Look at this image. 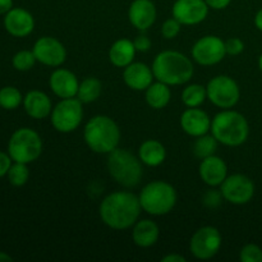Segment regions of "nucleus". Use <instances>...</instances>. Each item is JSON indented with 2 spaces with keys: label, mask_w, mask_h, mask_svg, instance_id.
<instances>
[{
  "label": "nucleus",
  "mask_w": 262,
  "mask_h": 262,
  "mask_svg": "<svg viewBox=\"0 0 262 262\" xmlns=\"http://www.w3.org/2000/svg\"><path fill=\"white\" fill-rule=\"evenodd\" d=\"M140 199L125 191L110 193L100 205V216L105 225L115 230L128 229L137 223L141 214Z\"/></svg>",
  "instance_id": "nucleus-1"
},
{
  "label": "nucleus",
  "mask_w": 262,
  "mask_h": 262,
  "mask_svg": "<svg viewBox=\"0 0 262 262\" xmlns=\"http://www.w3.org/2000/svg\"><path fill=\"white\" fill-rule=\"evenodd\" d=\"M152 73L158 81L177 86L188 82L193 76V64L179 51L166 50L154 59Z\"/></svg>",
  "instance_id": "nucleus-2"
},
{
  "label": "nucleus",
  "mask_w": 262,
  "mask_h": 262,
  "mask_svg": "<svg viewBox=\"0 0 262 262\" xmlns=\"http://www.w3.org/2000/svg\"><path fill=\"white\" fill-rule=\"evenodd\" d=\"M84 141L94 152L110 154L119 145L120 130L117 123L106 115H96L87 122Z\"/></svg>",
  "instance_id": "nucleus-3"
},
{
  "label": "nucleus",
  "mask_w": 262,
  "mask_h": 262,
  "mask_svg": "<svg viewBox=\"0 0 262 262\" xmlns=\"http://www.w3.org/2000/svg\"><path fill=\"white\" fill-rule=\"evenodd\" d=\"M212 136L225 146H239L246 142L250 133L247 119L241 113L224 110L211 120Z\"/></svg>",
  "instance_id": "nucleus-4"
},
{
  "label": "nucleus",
  "mask_w": 262,
  "mask_h": 262,
  "mask_svg": "<svg viewBox=\"0 0 262 262\" xmlns=\"http://www.w3.org/2000/svg\"><path fill=\"white\" fill-rule=\"evenodd\" d=\"M107 170L120 186L132 188L141 182L142 165L140 159L125 148H115L107 158Z\"/></svg>",
  "instance_id": "nucleus-5"
},
{
  "label": "nucleus",
  "mask_w": 262,
  "mask_h": 262,
  "mask_svg": "<svg viewBox=\"0 0 262 262\" xmlns=\"http://www.w3.org/2000/svg\"><path fill=\"white\" fill-rule=\"evenodd\" d=\"M138 199L142 210L155 216L168 214L177 204L176 189L171 184L163 181H155L146 184Z\"/></svg>",
  "instance_id": "nucleus-6"
},
{
  "label": "nucleus",
  "mask_w": 262,
  "mask_h": 262,
  "mask_svg": "<svg viewBox=\"0 0 262 262\" xmlns=\"http://www.w3.org/2000/svg\"><path fill=\"white\" fill-rule=\"evenodd\" d=\"M12 160L28 164L37 160L42 151V142L37 133L30 128H20L12 135L8 145Z\"/></svg>",
  "instance_id": "nucleus-7"
},
{
  "label": "nucleus",
  "mask_w": 262,
  "mask_h": 262,
  "mask_svg": "<svg viewBox=\"0 0 262 262\" xmlns=\"http://www.w3.org/2000/svg\"><path fill=\"white\" fill-rule=\"evenodd\" d=\"M83 118L82 101L79 99L69 97L63 99L56 104L51 112V124L58 132H73L81 124Z\"/></svg>",
  "instance_id": "nucleus-8"
},
{
  "label": "nucleus",
  "mask_w": 262,
  "mask_h": 262,
  "mask_svg": "<svg viewBox=\"0 0 262 262\" xmlns=\"http://www.w3.org/2000/svg\"><path fill=\"white\" fill-rule=\"evenodd\" d=\"M207 99L222 109H230L238 102L241 96L237 82L229 76H216L206 86Z\"/></svg>",
  "instance_id": "nucleus-9"
},
{
  "label": "nucleus",
  "mask_w": 262,
  "mask_h": 262,
  "mask_svg": "<svg viewBox=\"0 0 262 262\" xmlns=\"http://www.w3.org/2000/svg\"><path fill=\"white\" fill-rule=\"evenodd\" d=\"M222 247V234L214 227L200 228L191 238L189 251L199 260H210Z\"/></svg>",
  "instance_id": "nucleus-10"
},
{
  "label": "nucleus",
  "mask_w": 262,
  "mask_h": 262,
  "mask_svg": "<svg viewBox=\"0 0 262 262\" xmlns=\"http://www.w3.org/2000/svg\"><path fill=\"white\" fill-rule=\"evenodd\" d=\"M223 197L234 205H245L251 201L255 194V184L243 174H234L225 178L222 183Z\"/></svg>",
  "instance_id": "nucleus-11"
},
{
  "label": "nucleus",
  "mask_w": 262,
  "mask_h": 262,
  "mask_svg": "<svg viewBox=\"0 0 262 262\" xmlns=\"http://www.w3.org/2000/svg\"><path fill=\"white\" fill-rule=\"evenodd\" d=\"M225 55V42L217 36L201 37L192 48V56L201 66H214L222 61Z\"/></svg>",
  "instance_id": "nucleus-12"
},
{
  "label": "nucleus",
  "mask_w": 262,
  "mask_h": 262,
  "mask_svg": "<svg viewBox=\"0 0 262 262\" xmlns=\"http://www.w3.org/2000/svg\"><path fill=\"white\" fill-rule=\"evenodd\" d=\"M36 60L49 67H59L66 61L67 50L63 43L54 37L43 36L33 46Z\"/></svg>",
  "instance_id": "nucleus-13"
},
{
  "label": "nucleus",
  "mask_w": 262,
  "mask_h": 262,
  "mask_svg": "<svg viewBox=\"0 0 262 262\" xmlns=\"http://www.w3.org/2000/svg\"><path fill=\"white\" fill-rule=\"evenodd\" d=\"M171 12L182 25H199L209 14V5L205 0H177Z\"/></svg>",
  "instance_id": "nucleus-14"
},
{
  "label": "nucleus",
  "mask_w": 262,
  "mask_h": 262,
  "mask_svg": "<svg viewBox=\"0 0 262 262\" xmlns=\"http://www.w3.org/2000/svg\"><path fill=\"white\" fill-rule=\"evenodd\" d=\"M4 26L5 30L10 35L15 36V37H25L33 31L35 20H33L32 14L27 10L22 9V8H12L5 14Z\"/></svg>",
  "instance_id": "nucleus-15"
},
{
  "label": "nucleus",
  "mask_w": 262,
  "mask_h": 262,
  "mask_svg": "<svg viewBox=\"0 0 262 262\" xmlns=\"http://www.w3.org/2000/svg\"><path fill=\"white\" fill-rule=\"evenodd\" d=\"M182 129L192 137L204 136L211 129V119L201 109L189 107L181 117Z\"/></svg>",
  "instance_id": "nucleus-16"
},
{
  "label": "nucleus",
  "mask_w": 262,
  "mask_h": 262,
  "mask_svg": "<svg viewBox=\"0 0 262 262\" xmlns=\"http://www.w3.org/2000/svg\"><path fill=\"white\" fill-rule=\"evenodd\" d=\"M50 89L54 94L60 99H69V97H76L78 92L79 82L74 73H72L68 69L59 68L54 71L50 76Z\"/></svg>",
  "instance_id": "nucleus-17"
},
{
  "label": "nucleus",
  "mask_w": 262,
  "mask_h": 262,
  "mask_svg": "<svg viewBox=\"0 0 262 262\" xmlns=\"http://www.w3.org/2000/svg\"><path fill=\"white\" fill-rule=\"evenodd\" d=\"M128 18L137 30L146 31L156 20L155 4L151 0H135L128 9Z\"/></svg>",
  "instance_id": "nucleus-18"
},
{
  "label": "nucleus",
  "mask_w": 262,
  "mask_h": 262,
  "mask_svg": "<svg viewBox=\"0 0 262 262\" xmlns=\"http://www.w3.org/2000/svg\"><path fill=\"white\" fill-rule=\"evenodd\" d=\"M199 171L202 181L211 187L222 186V183L228 177L227 164L224 163L222 158L215 155L202 159Z\"/></svg>",
  "instance_id": "nucleus-19"
},
{
  "label": "nucleus",
  "mask_w": 262,
  "mask_h": 262,
  "mask_svg": "<svg viewBox=\"0 0 262 262\" xmlns=\"http://www.w3.org/2000/svg\"><path fill=\"white\" fill-rule=\"evenodd\" d=\"M155 78L152 69L143 63H130L123 72V79L129 89L135 91H143L152 83Z\"/></svg>",
  "instance_id": "nucleus-20"
},
{
  "label": "nucleus",
  "mask_w": 262,
  "mask_h": 262,
  "mask_svg": "<svg viewBox=\"0 0 262 262\" xmlns=\"http://www.w3.org/2000/svg\"><path fill=\"white\" fill-rule=\"evenodd\" d=\"M23 104H25L26 113L33 119H43L53 112L51 101L48 95L36 90L26 95Z\"/></svg>",
  "instance_id": "nucleus-21"
},
{
  "label": "nucleus",
  "mask_w": 262,
  "mask_h": 262,
  "mask_svg": "<svg viewBox=\"0 0 262 262\" xmlns=\"http://www.w3.org/2000/svg\"><path fill=\"white\" fill-rule=\"evenodd\" d=\"M136 48L133 41L127 38H120L115 41L109 50V59L112 64H114L118 68H125L133 63V59L136 56Z\"/></svg>",
  "instance_id": "nucleus-22"
},
{
  "label": "nucleus",
  "mask_w": 262,
  "mask_h": 262,
  "mask_svg": "<svg viewBox=\"0 0 262 262\" xmlns=\"http://www.w3.org/2000/svg\"><path fill=\"white\" fill-rule=\"evenodd\" d=\"M133 242L138 247L147 248L155 245L159 239V227L152 220H140L135 224L132 232Z\"/></svg>",
  "instance_id": "nucleus-23"
},
{
  "label": "nucleus",
  "mask_w": 262,
  "mask_h": 262,
  "mask_svg": "<svg viewBox=\"0 0 262 262\" xmlns=\"http://www.w3.org/2000/svg\"><path fill=\"white\" fill-rule=\"evenodd\" d=\"M138 156L143 164L148 166H158L165 160L166 150L161 142L156 140H147L140 146Z\"/></svg>",
  "instance_id": "nucleus-24"
},
{
  "label": "nucleus",
  "mask_w": 262,
  "mask_h": 262,
  "mask_svg": "<svg viewBox=\"0 0 262 262\" xmlns=\"http://www.w3.org/2000/svg\"><path fill=\"white\" fill-rule=\"evenodd\" d=\"M146 101L154 109H163L169 104L171 97L170 89L168 84L158 81L155 83H151L146 89Z\"/></svg>",
  "instance_id": "nucleus-25"
},
{
  "label": "nucleus",
  "mask_w": 262,
  "mask_h": 262,
  "mask_svg": "<svg viewBox=\"0 0 262 262\" xmlns=\"http://www.w3.org/2000/svg\"><path fill=\"white\" fill-rule=\"evenodd\" d=\"M102 91V84L95 77H87L79 83L78 92H77V99L81 100L84 104L96 101L100 97Z\"/></svg>",
  "instance_id": "nucleus-26"
},
{
  "label": "nucleus",
  "mask_w": 262,
  "mask_h": 262,
  "mask_svg": "<svg viewBox=\"0 0 262 262\" xmlns=\"http://www.w3.org/2000/svg\"><path fill=\"white\" fill-rule=\"evenodd\" d=\"M206 97V87L201 84H189L182 92V101L188 107H199Z\"/></svg>",
  "instance_id": "nucleus-27"
},
{
  "label": "nucleus",
  "mask_w": 262,
  "mask_h": 262,
  "mask_svg": "<svg viewBox=\"0 0 262 262\" xmlns=\"http://www.w3.org/2000/svg\"><path fill=\"white\" fill-rule=\"evenodd\" d=\"M217 148V140L214 136H200L193 143V154L199 159H206L214 155Z\"/></svg>",
  "instance_id": "nucleus-28"
},
{
  "label": "nucleus",
  "mask_w": 262,
  "mask_h": 262,
  "mask_svg": "<svg viewBox=\"0 0 262 262\" xmlns=\"http://www.w3.org/2000/svg\"><path fill=\"white\" fill-rule=\"evenodd\" d=\"M22 102V95L15 87L8 86L0 90V106L3 109L13 110Z\"/></svg>",
  "instance_id": "nucleus-29"
},
{
  "label": "nucleus",
  "mask_w": 262,
  "mask_h": 262,
  "mask_svg": "<svg viewBox=\"0 0 262 262\" xmlns=\"http://www.w3.org/2000/svg\"><path fill=\"white\" fill-rule=\"evenodd\" d=\"M28 177H30V171H28L27 164L15 161V164L10 165L9 170H8L9 182L15 187H20L27 183Z\"/></svg>",
  "instance_id": "nucleus-30"
},
{
  "label": "nucleus",
  "mask_w": 262,
  "mask_h": 262,
  "mask_svg": "<svg viewBox=\"0 0 262 262\" xmlns=\"http://www.w3.org/2000/svg\"><path fill=\"white\" fill-rule=\"evenodd\" d=\"M35 61L36 56L35 54H33V51L22 50L13 56V67H14L17 71L20 72L30 71V69L35 66Z\"/></svg>",
  "instance_id": "nucleus-31"
},
{
  "label": "nucleus",
  "mask_w": 262,
  "mask_h": 262,
  "mask_svg": "<svg viewBox=\"0 0 262 262\" xmlns=\"http://www.w3.org/2000/svg\"><path fill=\"white\" fill-rule=\"evenodd\" d=\"M239 258L242 262H262V250L258 246L250 243L242 248Z\"/></svg>",
  "instance_id": "nucleus-32"
},
{
  "label": "nucleus",
  "mask_w": 262,
  "mask_h": 262,
  "mask_svg": "<svg viewBox=\"0 0 262 262\" xmlns=\"http://www.w3.org/2000/svg\"><path fill=\"white\" fill-rule=\"evenodd\" d=\"M181 25L182 23L179 20H177L176 18H170V19H166L164 22L163 27H161V33L165 38L171 40V38L177 37L181 32Z\"/></svg>",
  "instance_id": "nucleus-33"
},
{
  "label": "nucleus",
  "mask_w": 262,
  "mask_h": 262,
  "mask_svg": "<svg viewBox=\"0 0 262 262\" xmlns=\"http://www.w3.org/2000/svg\"><path fill=\"white\" fill-rule=\"evenodd\" d=\"M245 50V43L241 38L232 37L225 41V51L229 55H239Z\"/></svg>",
  "instance_id": "nucleus-34"
},
{
  "label": "nucleus",
  "mask_w": 262,
  "mask_h": 262,
  "mask_svg": "<svg viewBox=\"0 0 262 262\" xmlns=\"http://www.w3.org/2000/svg\"><path fill=\"white\" fill-rule=\"evenodd\" d=\"M222 192H216V191H209L205 193L204 196V204L206 205L207 207H210V209H215V207H217L220 205V202H222Z\"/></svg>",
  "instance_id": "nucleus-35"
},
{
  "label": "nucleus",
  "mask_w": 262,
  "mask_h": 262,
  "mask_svg": "<svg viewBox=\"0 0 262 262\" xmlns=\"http://www.w3.org/2000/svg\"><path fill=\"white\" fill-rule=\"evenodd\" d=\"M133 43H135L136 50L142 51V53L150 50V48H151V40L146 35L137 36V37L135 38V41H133Z\"/></svg>",
  "instance_id": "nucleus-36"
},
{
  "label": "nucleus",
  "mask_w": 262,
  "mask_h": 262,
  "mask_svg": "<svg viewBox=\"0 0 262 262\" xmlns=\"http://www.w3.org/2000/svg\"><path fill=\"white\" fill-rule=\"evenodd\" d=\"M10 165H12V158L4 152H0V178L8 174Z\"/></svg>",
  "instance_id": "nucleus-37"
},
{
  "label": "nucleus",
  "mask_w": 262,
  "mask_h": 262,
  "mask_svg": "<svg viewBox=\"0 0 262 262\" xmlns=\"http://www.w3.org/2000/svg\"><path fill=\"white\" fill-rule=\"evenodd\" d=\"M206 4L209 5V8H212V9H224L228 5L230 4L232 0H205Z\"/></svg>",
  "instance_id": "nucleus-38"
},
{
  "label": "nucleus",
  "mask_w": 262,
  "mask_h": 262,
  "mask_svg": "<svg viewBox=\"0 0 262 262\" xmlns=\"http://www.w3.org/2000/svg\"><path fill=\"white\" fill-rule=\"evenodd\" d=\"M13 7L12 0H0V14H7Z\"/></svg>",
  "instance_id": "nucleus-39"
},
{
  "label": "nucleus",
  "mask_w": 262,
  "mask_h": 262,
  "mask_svg": "<svg viewBox=\"0 0 262 262\" xmlns=\"http://www.w3.org/2000/svg\"><path fill=\"white\" fill-rule=\"evenodd\" d=\"M163 262H186V257L181 255H168L163 257Z\"/></svg>",
  "instance_id": "nucleus-40"
},
{
  "label": "nucleus",
  "mask_w": 262,
  "mask_h": 262,
  "mask_svg": "<svg viewBox=\"0 0 262 262\" xmlns=\"http://www.w3.org/2000/svg\"><path fill=\"white\" fill-rule=\"evenodd\" d=\"M255 25H256V27L258 28V30L262 31V9L258 10L257 14H256V17H255Z\"/></svg>",
  "instance_id": "nucleus-41"
},
{
  "label": "nucleus",
  "mask_w": 262,
  "mask_h": 262,
  "mask_svg": "<svg viewBox=\"0 0 262 262\" xmlns=\"http://www.w3.org/2000/svg\"><path fill=\"white\" fill-rule=\"evenodd\" d=\"M13 258L10 256H8L7 253L4 252H0V261H12Z\"/></svg>",
  "instance_id": "nucleus-42"
},
{
  "label": "nucleus",
  "mask_w": 262,
  "mask_h": 262,
  "mask_svg": "<svg viewBox=\"0 0 262 262\" xmlns=\"http://www.w3.org/2000/svg\"><path fill=\"white\" fill-rule=\"evenodd\" d=\"M258 67H260V69H261V72H262V54H261L260 59H258Z\"/></svg>",
  "instance_id": "nucleus-43"
}]
</instances>
